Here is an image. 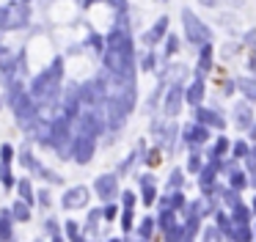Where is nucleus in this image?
Instances as JSON below:
<instances>
[{"label": "nucleus", "mask_w": 256, "mask_h": 242, "mask_svg": "<svg viewBox=\"0 0 256 242\" xmlns=\"http://www.w3.org/2000/svg\"><path fill=\"white\" fill-rule=\"evenodd\" d=\"M80 204H86V190H74L66 196V206H80Z\"/></svg>", "instance_id": "1"}, {"label": "nucleus", "mask_w": 256, "mask_h": 242, "mask_svg": "<svg viewBox=\"0 0 256 242\" xmlns=\"http://www.w3.org/2000/svg\"><path fill=\"white\" fill-rule=\"evenodd\" d=\"M179 96H182V91H179V88H174L171 99H168V113H176V104H179Z\"/></svg>", "instance_id": "2"}, {"label": "nucleus", "mask_w": 256, "mask_h": 242, "mask_svg": "<svg viewBox=\"0 0 256 242\" xmlns=\"http://www.w3.org/2000/svg\"><path fill=\"white\" fill-rule=\"evenodd\" d=\"M88 152H91V146L86 140H80L78 143V160H86V157H88Z\"/></svg>", "instance_id": "3"}]
</instances>
